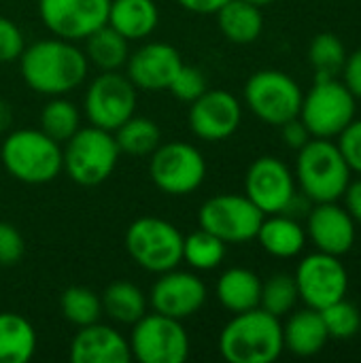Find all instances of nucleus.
Instances as JSON below:
<instances>
[{
    "mask_svg": "<svg viewBox=\"0 0 361 363\" xmlns=\"http://www.w3.org/2000/svg\"><path fill=\"white\" fill-rule=\"evenodd\" d=\"M87 55L72 40L43 38L32 43L19 55V68L26 85L43 96H64L77 89L87 77Z\"/></svg>",
    "mask_w": 361,
    "mask_h": 363,
    "instance_id": "obj_1",
    "label": "nucleus"
},
{
    "mask_svg": "<svg viewBox=\"0 0 361 363\" xmlns=\"http://www.w3.org/2000/svg\"><path fill=\"white\" fill-rule=\"evenodd\" d=\"M283 349L281 319L260 306L236 313L219 334V353L230 363H272Z\"/></svg>",
    "mask_w": 361,
    "mask_h": 363,
    "instance_id": "obj_2",
    "label": "nucleus"
},
{
    "mask_svg": "<svg viewBox=\"0 0 361 363\" xmlns=\"http://www.w3.org/2000/svg\"><path fill=\"white\" fill-rule=\"evenodd\" d=\"M0 160L4 170L26 185L51 183L64 170L60 143L34 128L13 130L0 147Z\"/></svg>",
    "mask_w": 361,
    "mask_h": 363,
    "instance_id": "obj_3",
    "label": "nucleus"
},
{
    "mask_svg": "<svg viewBox=\"0 0 361 363\" xmlns=\"http://www.w3.org/2000/svg\"><path fill=\"white\" fill-rule=\"evenodd\" d=\"M296 179L313 202H336L351 183V168L330 138H311L298 151Z\"/></svg>",
    "mask_w": 361,
    "mask_h": 363,
    "instance_id": "obj_4",
    "label": "nucleus"
},
{
    "mask_svg": "<svg viewBox=\"0 0 361 363\" xmlns=\"http://www.w3.org/2000/svg\"><path fill=\"white\" fill-rule=\"evenodd\" d=\"M119 153L113 132L96 125L79 128L62 149L64 170L77 185L96 187L115 172Z\"/></svg>",
    "mask_w": 361,
    "mask_h": 363,
    "instance_id": "obj_5",
    "label": "nucleus"
},
{
    "mask_svg": "<svg viewBox=\"0 0 361 363\" xmlns=\"http://www.w3.org/2000/svg\"><path fill=\"white\" fill-rule=\"evenodd\" d=\"M126 249L136 266L162 274L183 262V234L166 219L140 217L126 232Z\"/></svg>",
    "mask_w": 361,
    "mask_h": 363,
    "instance_id": "obj_6",
    "label": "nucleus"
},
{
    "mask_svg": "<svg viewBox=\"0 0 361 363\" xmlns=\"http://www.w3.org/2000/svg\"><path fill=\"white\" fill-rule=\"evenodd\" d=\"M298 117L313 138H334L355 119V96L338 79H315Z\"/></svg>",
    "mask_w": 361,
    "mask_h": 363,
    "instance_id": "obj_7",
    "label": "nucleus"
},
{
    "mask_svg": "<svg viewBox=\"0 0 361 363\" xmlns=\"http://www.w3.org/2000/svg\"><path fill=\"white\" fill-rule=\"evenodd\" d=\"M149 177L160 191L168 196H187L204 183L206 160L189 143H160L151 153Z\"/></svg>",
    "mask_w": 361,
    "mask_h": 363,
    "instance_id": "obj_8",
    "label": "nucleus"
},
{
    "mask_svg": "<svg viewBox=\"0 0 361 363\" xmlns=\"http://www.w3.org/2000/svg\"><path fill=\"white\" fill-rule=\"evenodd\" d=\"M132 359L140 363H183L189 355V336L179 319L151 313L143 315L130 334Z\"/></svg>",
    "mask_w": 361,
    "mask_h": 363,
    "instance_id": "obj_9",
    "label": "nucleus"
},
{
    "mask_svg": "<svg viewBox=\"0 0 361 363\" xmlns=\"http://www.w3.org/2000/svg\"><path fill=\"white\" fill-rule=\"evenodd\" d=\"M264 217L266 215L247 196L219 194L200 206L198 225L221 238L226 245H240L257 236Z\"/></svg>",
    "mask_w": 361,
    "mask_h": 363,
    "instance_id": "obj_10",
    "label": "nucleus"
},
{
    "mask_svg": "<svg viewBox=\"0 0 361 363\" xmlns=\"http://www.w3.org/2000/svg\"><path fill=\"white\" fill-rule=\"evenodd\" d=\"M300 85L281 70H260L245 85V102L251 113L270 125H283L300 115Z\"/></svg>",
    "mask_w": 361,
    "mask_h": 363,
    "instance_id": "obj_11",
    "label": "nucleus"
},
{
    "mask_svg": "<svg viewBox=\"0 0 361 363\" xmlns=\"http://www.w3.org/2000/svg\"><path fill=\"white\" fill-rule=\"evenodd\" d=\"M138 89L128 74H121L119 70H102L85 91L83 108L91 125L115 132L134 115Z\"/></svg>",
    "mask_w": 361,
    "mask_h": 363,
    "instance_id": "obj_12",
    "label": "nucleus"
},
{
    "mask_svg": "<svg viewBox=\"0 0 361 363\" xmlns=\"http://www.w3.org/2000/svg\"><path fill=\"white\" fill-rule=\"evenodd\" d=\"M294 279L300 300L315 311H323L326 306L343 300L349 289V274L343 262L336 255L321 251L304 257Z\"/></svg>",
    "mask_w": 361,
    "mask_h": 363,
    "instance_id": "obj_13",
    "label": "nucleus"
},
{
    "mask_svg": "<svg viewBox=\"0 0 361 363\" xmlns=\"http://www.w3.org/2000/svg\"><path fill=\"white\" fill-rule=\"evenodd\" d=\"M111 0H38V15L45 28L64 40H85L106 26Z\"/></svg>",
    "mask_w": 361,
    "mask_h": 363,
    "instance_id": "obj_14",
    "label": "nucleus"
},
{
    "mask_svg": "<svg viewBox=\"0 0 361 363\" xmlns=\"http://www.w3.org/2000/svg\"><path fill=\"white\" fill-rule=\"evenodd\" d=\"M245 196L264 213H285L296 196V181L291 170L277 157H257L245 177Z\"/></svg>",
    "mask_w": 361,
    "mask_h": 363,
    "instance_id": "obj_15",
    "label": "nucleus"
},
{
    "mask_svg": "<svg viewBox=\"0 0 361 363\" xmlns=\"http://www.w3.org/2000/svg\"><path fill=\"white\" fill-rule=\"evenodd\" d=\"M187 119L191 132L200 140L219 143L238 130L243 121V108L234 94L223 89H206L191 102Z\"/></svg>",
    "mask_w": 361,
    "mask_h": 363,
    "instance_id": "obj_16",
    "label": "nucleus"
},
{
    "mask_svg": "<svg viewBox=\"0 0 361 363\" xmlns=\"http://www.w3.org/2000/svg\"><path fill=\"white\" fill-rule=\"evenodd\" d=\"M204 302L206 285L202 279L194 272H183L177 268L162 272L149 294V304L155 313L179 321L194 317L204 306Z\"/></svg>",
    "mask_w": 361,
    "mask_h": 363,
    "instance_id": "obj_17",
    "label": "nucleus"
},
{
    "mask_svg": "<svg viewBox=\"0 0 361 363\" xmlns=\"http://www.w3.org/2000/svg\"><path fill=\"white\" fill-rule=\"evenodd\" d=\"M183 66L181 53L168 43H145L128 55L126 74L136 89L160 91L168 89L174 74Z\"/></svg>",
    "mask_w": 361,
    "mask_h": 363,
    "instance_id": "obj_18",
    "label": "nucleus"
},
{
    "mask_svg": "<svg viewBox=\"0 0 361 363\" xmlns=\"http://www.w3.org/2000/svg\"><path fill=\"white\" fill-rule=\"evenodd\" d=\"M306 232L321 253L345 255L355 242V219L336 202H317L309 215Z\"/></svg>",
    "mask_w": 361,
    "mask_h": 363,
    "instance_id": "obj_19",
    "label": "nucleus"
},
{
    "mask_svg": "<svg viewBox=\"0 0 361 363\" xmlns=\"http://www.w3.org/2000/svg\"><path fill=\"white\" fill-rule=\"evenodd\" d=\"M72 363H130L132 351L130 342L111 325L91 323L79 328L70 342Z\"/></svg>",
    "mask_w": 361,
    "mask_h": 363,
    "instance_id": "obj_20",
    "label": "nucleus"
},
{
    "mask_svg": "<svg viewBox=\"0 0 361 363\" xmlns=\"http://www.w3.org/2000/svg\"><path fill=\"white\" fill-rule=\"evenodd\" d=\"M330 340L323 317L315 308L296 311L283 325V347L298 357H313Z\"/></svg>",
    "mask_w": 361,
    "mask_h": 363,
    "instance_id": "obj_21",
    "label": "nucleus"
},
{
    "mask_svg": "<svg viewBox=\"0 0 361 363\" xmlns=\"http://www.w3.org/2000/svg\"><path fill=\"white\" fill-rule=\"evenodd\" d=\"M160 11L153 0H111L109 26L128 43L151 36L157 28Z\"/></svg>",
    "mask_w": 361,
    "mask_h": 363,
    "instance_id": "obj_22",
    "label": "nucleus"
},
{
    "mask_svg": "<svg viewBox=\"0 0 361 363\" xmlns=\"http://www.w3.org/2000/svg\"><path fill=\"white\" fill-rule=\"evenodd\" d=\"M215 296L230 313H245L260 306L262 281L249 268H230L219 277Z\"/></svg>",
    "mask_w": 361,
    "mask_h": 363,
    "instance_id": "obj_23",
    "label": "nucleus"
},
{
    "mask_svg": "<svg viewBox=\"0 0 361 363\" xmlns=\"http://www.w3.org/2000/svg\"><path fill=\"white\" fill-rule=\"evenodd\" d=\"M215 15L221 34L234 45H251L264 30V15L260 6L247 0H228Z\"/></svg>",
    "mask_w": 361,
    "mask_h": 363,
    "instance_id": "obj_24",
    "label": "nucleus"
},
{
    "mask_svg": "<svg viewBox=\"0 0 361 363\" xmlns=\"http://www.w3.org/2000/svg\"><path fill=\"white\" fill-rule=\"evenodd\" d=\"M255 238L262 249L274 257H296L306 245L304 228L283 213L266 215Z\"/></svg>",
    "mask_w": 361,
    "mask_h": 363,
    "instance_id": "obj_25",
    "label": "nucleus"
},
{
    "mask_svg": "<svg viewBox=\"0 0 361 363\" xmlns=\"http://www.w3.org/2000/svg\"><path fill=\"white\" fill-rule=\"evenodd\" d=\"M36 353V332L17 313H0V363H28Z\"/></svg>",
    "mask_w": 361,
    "mask_h": 363,
    "instance_id": "obj_26",
    "label": "nucleus"
},
{
    "mask_svg": "<svg viewBox=\"0 0 361 363\" xmlns=\"http://www.w3.org/2000/svg\"><path fill=\"white\" fill-rule=\"evenodd\" d=\"M100 300H102V313L121 325H134L147 313L145 294L134 283L128 281L111 283Z\"/></svg>",
    "mask_w": 361,
    "mask_h": 363,
    "instance_id": "obj_27",
    "label": "nucleus"
},
{
    "mask_svg": "<svg viewBox=\"0 0 361 363\" xmlns=\"http://www.w3.org/2000/svg\"><path fill=\"white\" fill-rule=\"evenodd\" d=\"M85 55L100 70H119L126 66L130 49L128 40L106 23L85 38Z\"/></svg>",
    "mask_w": 361,
    "mask_h": 363,
    "instance_id": "obj_28",
    "label": "nucleus"
},
{
    "mask_svg": "<svg viewBox=\"0 0 361 363\" xmlns=\"http://www.w3.org/2000/svg\"><path fill=\"white\" fill-rule=\"evenodd\" d=\"M113 136H115L119 151L126 155H134V157L151 155L162 140V132L157 123L149 117H136V115L126 119L115 130Z\"/></svg>",
    "mask_w": 361,
    "mask_h": 363,
    "instance_id": "obj_29",
    "label": "nucleus"
},
{
    "mask_svg": "<svg viewBox=\"0 0 361 363\" xmlns=\"http://www.w3.org/2000/svg\"><path fill=\"white\" fill-rule=\"evenodd\" d=\"M226 257V242L206 230H196L189 236H183V262L189 268L209 272L221 266Z\"/></svg>",
    "mask_w": 361,
    "mask_h": 363,
    "instance_id": "obj_30",
    "label": "nucleus"
},
{
    "mask_svg": "<svg viewBox=\"0 0 361 363\" xmlns=\"http://www.w3.org/2000/svg\"><path fill=\"white\" fill-rule=\"evenodd\" d=\"M81 128L79 108L64 96H53L40 111V130L57 143H66Z\"/></svg>",
    "mask_w": 361,
    "mask_h": 363,
    "instance_id": "obj_31",
    "label": "nucleus"
},
{
    "mask_svg": "<svg viewBox=\"0 0 361 363\" xmlns=\"http://www.w3.org/2000/svg\"><path fill=\"white\" fill-rule=\"evenodd\" d=\"M345 60H347V51L336 34L323 32L311 40L309 62L315 68V79H336V74L343 72Z\"/></svg>",
    "mask_w": 361,
    "mask_h": 363,
    "instance_id": "obj_32",
    "label": "nucleus"
},
{
    "mask_svg": "<svg viewBox=\"0 0 361 363\" xmlns=\"http://www.w3.org/2000/svg\"><path fill=\"white\" fill-rule=\"evenodd\" d=\"M60 311H62V317L68 323H72L77 328H85V325H91V323L100 321L102 300L91 289L74 285V287H68L62 294Z\"/></svg>",
    "mask_w": 361,
    "mask_h": 363,
    "instance_id": "obj_33",
    "label": "nucleus"
},
{
    "mask_svg": "<svg viewBox=\"0 0 361 363\" xmlns=\"http://www.w3.org/2000/svg\"><path fill=\"white\" fill-rule=\"evenodd\" d=\"M300 300L296 279L289 274H272L266 283H262V296H260V308L274 317L289 315Z\"/></svg>",
    "mask_w": 361,
    "mask_h": 363,
    "instance_id": "obj_34",
    "label": "nucleus"
},
{
    "mask_svg": "<svg viewBox=\"0 0 361 363\" xmlns=\"http://www.w3.org/2000/svg\"><path fill=\"white\" fill-rule=\"evenodd\" d=\"M323 317V323L328 328L330 338H338V340H347L353 338L361 330V313L360 308L351 302H347L345 298L326 306L323 311H319Z\"/></svg>",
    "mask_w": 361,
    "mask_h": 363,
    "instance_id": "obj_35",
    "label": "nucleus"
},
{
    "mask_svg": "<svg viewBox=\"0 0 361 363\" xmlns=\"http://www.w3.org/2000/svg\"><path fill=\"white\" fill-rule=\"evenodd\" d=\"M168 91L179 98L181 102H194L198 96H202L206 91V79L204 72L198 66H187L183 64L179 68V72L174 74L172 83L168 85Z\"/></svg>",
    "mask_w": 361,
    "mask_h": 363,
    "instance_id": "obj_36",
    "label": "nucleus"
},
{
    "mask_svg": "<svg viewBox=\"0 0 361 363\" xmlns=\"http://www.w3.org/2000/svg\"><path fill=\"white\" fill-rule=\"evenodd\" d=\"M23 49H26V40L19 26L13 19L0 15V64L17 62Z\"/></svg>",
    "mask_w": 361,
    "mask_h": 363,
    "instance_id": "obj_37",
    "label": "nucleus"
},
{
    "mask_svg": "<svg viewBox=\"0 0 361 363\" xmlns=\"http://www.w3.org/2000/svg\"><path fill=\"white\" fill-rule=\"evenodd\" d=\"M340 143L338 149L343 153V157L347 160L351 172L361 174V119H353L340 134Z\"/></svg>",
    "mask_w": 361,
    "mask_h": 363,
    "instance_id": "obj_38",
    "label": "nucleus"
},
{
    "mask_svg": "<svg viewBox=\"0 0 361 363\" xmlns=\"http://www.w3.org/2000/svg\"><path fill=\"white\" fill-rule=\"evenodd\" d=\"M23 238L15 225L0 221V266H15L23 257Z\"/></svg>",
    "mask_w": 361,
    "mask_h": 363,
    "instance_id": "obj_39",
    "label": "nucleus"
},
{
    "mask_svg": "<svg viewBox=\"0 0 361 363\" xmlns=\"http://www.w3.org/2000/svg\"><path fill=\"white\" fill-rule=\"evenodd\" d=\"M281 134H283L285 145H287L289 149H296V151H300V149L313 138L311 132H309V128L304 125V121H302L300 117H294V119L285 121V123L281 125Z\"/></svg>",
    "mask_w": 361,
    "mask_h": 363,
    "instance_id": "obj_40",
    "label": "nucleus"
},
{
    "mask_svg": "<svg viewBox=\"0 0 361 363\" xmlns=\"http://www.w3.org/2000/svg\"><path fill=\"white\" fill-rule=\"evenodd\" d=\"M340 74H343V83L347 85V89L355 98H361V49L347 55Z\"/></svg>",
    "mask_w": 361,
    "mask_h": 363,
    "instance_id": "obj_41",
    "label": "nucleus"
},
{
    "mask_svg": "<svg viewBox=\"0 0 361 363\" xmlns=\"http://www.w3.org/2000/svg\"><path fill=\"white\" fill-rule=\"evenodd\" d=\"M185 11L196 15H215L228 0H177Z\"/></svg>",
    "mask_w": 361,
    "mask_h": 363,
    "instance_id": "obj_42",
    "label": "nucleus"
},
{
    "mask_svg": "<svg viewBox=\"0 0 361 363\" xmlns=\"http://www.w3.org/2000/svg\"><path fill=\"white\" fill-rule=\"evenodd\" d=\"M345 200H347V211L349 215L361 223V179L351 181L347 191H345Z\"/></svg>",
    "mask_w": 361,
    "mask_h": 363,
    "instance_id": "obj_43",
    "label": "nucleus"
},
{
    "mask_svg": "<svg viewBox=\"0 0 361 363\" xmlns=\"http://www.w3.org/2000/svg\"><path fill=\"white\" fill-rule=\"evenodd\" d=\"M11 121H13V113H11V106L0 100V134L6 132L11 128Z\"/></svg>",
    "mask_w": 361,
    "mask_h": 363,
    "instance_id": "obj_44",
    "label": "nucleus"
},
{
    "mask_svg": "<svg viewBox=\"0 0 361 363\" xmlns=\"http://www.w3.org/2000/svg\"><path fill=\"white\" fill-rule=\"evenodd\" d=\"M247 2H251V4H255V6H266V4H270V2H274V0H247Z\"/></svg>",
    "mask_w": 361,
    "mask_h": 363,
    "instance_id": "obj_45",
    "label": "nucleus"
}]
</instances>
